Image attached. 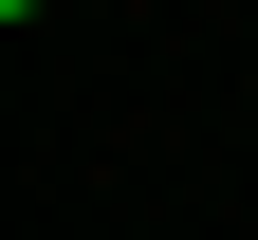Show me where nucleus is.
<instances>
[{
	"instance_id": "1",
	"label": "nucleus",
	"mask_w": 258,
	"mask_h": 240,
	"mask_svg": "<svg viewBox=\"0 0 258 240\" xmlns=\"http://www.w3.org/2000/svg\"><path fill=\"white\" fill-rule=\"evenodd\" d=\"M0 19H37V0H0Z\"/></svg>"
}]
</instances>
